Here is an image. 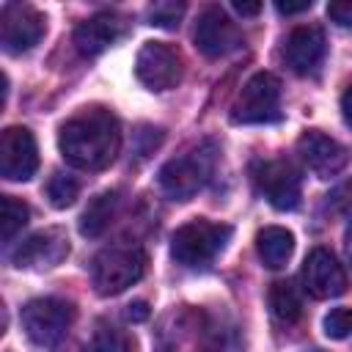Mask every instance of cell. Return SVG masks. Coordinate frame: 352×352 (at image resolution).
I'll return each instance as SVG.
<instances>
[{
  "label": "cell",
  "mask_w": 352,
  "mask_h": 352,
  "mask_svg": "<svg viewBox=\"0 0 352 352\" xmlns=\"http://www.w3.org/2000/svg\"><path fill=\"white\" fill-rule=\"evenodd\" d=\"M297 154L305 162V168L319 179H330V176L341 173L349 162V151L336 138H330L319 129H308L300 135Z\"/></svg>",
  "instance_id": "12"
},
{
  "label": "cell",
  "mask_w": 352,
  "mask_h": 352,
  "mask_svg": "<svg viewBox=\"0 0 352 352\" xmlns=\"http://www.w3.org/2000/svg\"><path fill=\"white\" fill-rule=\"evenodd\" d=\"M118 204H121L118 190H104V192L94 195L91 204L85 206V212L80 214V234L82 236H99L113 223Z\"/></svg>",
  "instance_id": "18"
},
{
  "label": "cell",
  "mask_w": 352,
  "mask_h": 352,
  "mask_svg": "<svg viewBox=\"0 0 352 352\" xmlns=\"http://www.w3.org/2000/svg\"><path fill=\"white\" fill-rule=\"evenodd\" d=\"M256 250L264 267L280 270L294 253V234L280 228V226H267L256 234Z\"/></svg>",
  "instance_id": "17"
},
{
  "label": "cell",
  "mask_w": 352,
  "mask_h": 352,
  "mask_svg": "<svg viewBox=\"0 0 352 352\" xmlns=\"http://www.w3.org/2000/svg\"><path fill=\"white\" fill-rule=\"evenodd\" d=\"M146 272V250L140 245H110L102 253H96L91 264V283L96 294L116 297L132 283H138Z\"/></svg>",
  "instance_id": "2"
},
{
  "label": "cell",
  "mask_w": 352,
  "mask_h": 352,
  "mask_svg": "<svg viewBox=\"0 0 352 352\" xmlns=\"http://www.w3.org/2000/svg\"><path fill=\"white\" fill-rule=\"evenodd\" d=\"M204 352H212V349H204Z\"/></svg>",
  "instance_id": "32"
},
{
  "label": "cell",
  "mask_w": 352,
  "mask_h": 352,
  "mask_svg": "<svg viewBox=\"0 0 352 352\" xmlns=\"http://www.w3.org/2000/svg\"><path fill=\"white\" fill-rule=\"evenodd\" d=\"M182 52L165 41H146L135 58V74L148 91H168L182 80Z\"/></svg>",
  "instance_id": "7"
},
{
  "label": "cell",
  "mask_w": 352,
  "mask_h": 352,
  "mask_svg": "<svg viewBox=\"0 0 352 352\" xmlns=\"http://www.w3.org/2000/svg\"><path fill=\"white\" fill-rule=\"evenodd\" d=\"M322 330L327 338L341 341L352 333V308H333L324 319H322Z\"/></svg>",
  "instance_id": "24"
},
{
  "label": "cell",
  "mask_w": 352,
  "mask_h": 352,
  "mask_svg": "<svg viewBox=\"0 0 352 352\" xmlns=\"http://www.w3.org/2000/svg\"><path fill=\"white\" fill-rule=\"evenodd\" d=\"M77 192H80V184H77V179L69 176V173H60V170H58V173H52L50 182H47V198H50V204H52L55 209L72 206L74 198H77Z\"/></svg>",
  "instance_id": "22"
},
{
  "label": "cell",
  "mask_w": 352,
  "mask_h": 352,
  "mask_svg": "<svg viewBox=\"0 0 352 352\" xmlns=\"http://www.w3.org/2000/svg\"><path fill=\"white\" fill-rule=\"evenodd\" d=\"M192 41H195L198 52H204L206 58H223L242 44V36H239V28L228 19V14L223 8L209 6L198 14Z\"/></svg>",
  "instance_id": "11"
},
{
  "label": "cell",
  "mask_w": 352,
  "mask_h": 352,
  "mask_svg": "<svg viewBox=\"0 0 352 352\" xmlns=\"http://www.w3.org/2000/svg\"><path fill=\"white\" fill-rule=\"evenodd\" d=\"M69 256V236L60 228H44L30 234L11 256L19 270H52Z\"/></svg>",
  "instance_id": "13"
},
{
  "label": "cell",
  "mask_w": 352,
  "mask_h": 352,
  "mask_svg": "<svg viewBox=\"0 0 352 352\" xmlns=\"http://www.w3.org/2000/svg\"><path fill=\"white\" fill-rule=\"evenodd\" d=\"M231 8H234L236 14H242V16H256V14L261 11V3H245V0H234V3H231Z\"/></svg>",
  "instance_id": "29"
},
{
  "label": "cell",
  "mask_w": 352,
  "mask_h": 352,
  "mask_svg": "<svg viewBox=\"0 0 352 352\" xmlns=\"http://www.w3.org/2000/svg\"><path fill=\"white\" fill-rule=\"evenodd\" d=\"M275 8L280 11V14H300V11H308L311 8V0H300V3H283V0H278L275 3Z\"/></svg>",
  "instance_id": "28"
},
{
  "label": "cell",
  "mask_w": 352,
  "mask_h": 352,
  "mask_svg": "<svg viewBox=\"0 0 352 352\" xmlns=\"http://www.w3.org/2000/svg\"><path fill=\"white\" fill-rule=\"evenodd\" d=\"M346 250H349V258H352V234H349V245H346Z\"/></svg>",
  "instance_id": "31"
},
{
  "label": "cell",
  "mask_w": 352,
  "mask_h": 352,
  "mask_svg": "<svg viewBox=\"0 0 352 352\" xmlns=\"http://www.w3.org/2000/svg\"><path fill=\"white\" fill-rule=\"evenodd\" d=\"M302 286L316 300H330L346 292V272L324 248H314L302 264Z\"/></svg>",
  "instance_id": "14"
},
{
  "label": "cell",
  "mask_w": 352,
  "mask_h": 352,
  "mask_svg": "<svg viewBox=\"0 0 352 352\" xmlns=\"http://www.w3.org/2000/svg\"><path fill=\"white\" fill-rule=\"evenodd\" d=\"M253 182L258 192L280 212L297 209L302 187H300V173L292 162L286 160H261L253 165Z\"/></svg>",
  "instance_id": "8"
},
{
  "label": "cell",
  "mask_w": 352,
  "mask_h": 352,
  "mask_svg": "<svg viewBox=\"0 0 352 352\" xmlns=\"http://www.w3.org/2000/svg\"><path fill=\"white\" fill-rule=\"evenodd\" d=\"M182 16H184V3L160 0V3L148 6V25H154V28H165V30H173V28H179Z\"/></svg>",
  "instance_id": "23"
},
{
  "label": "cell",
  "mask_w": 352,
  "mask_h": 352,
  "mask_svg": "<svg viewBox=\"0 0 352 352\" xmlns=\"http://www.w3.org/2000/svg\"><path fill=\"white\" fill-rule=\"evenodd\" d=\"M30 217V209L28 204H22L19 198L14 195H3V214H0V239L3 242H11L28 223Z\"/></svg>",
  "instance_id": "21"
},
{
  "label": "cell",
  "mask_w": 352,
  "mask_h": 352,
  "mask_svg": "<svg viewBox=\"0 0 352 352\" xmlns=\"http://www.w3.org/2000/svg\"><path fill=\"white\" fill-rule=\"evenodd\" d=\"M58 148L72 168L102 170L121 148L118 118L104 107H85L60 126Z\"/></svg>",
  "instance_id": "1"
},
{
  "label": "cell",
  "mask_w": 352,
  "mask_h": 352,
  "mask_svg": "<svg viewBox=\"0 0 352 352\" xmlns=\"http://www.w3.org/2000/svg\"><path fill=\"white\" fill-rule=\"evenodd\" d=\"M74 319V308L58 297H36L22 308V330L38 346H52L63 338Z\"/></svg>",
  "instance_id": "6"
},
{
  "label": "cell",
  "mask_w": 352,
  "mask_h": 352,
  "mask_svg": "<svg viewBox=\"0 0 352 352\" xmlns=\"http://www.w3.org/2000/svg\"><path fill=\"white\" fill-rule=\"evenodd\" d=\"M270 311L278 322L283 324H294L300 316H302V300H300V292L294 289V283L289 280H275L270 286Z\"/></svg>",
  "instance_id": "19"
},
{
  "label": "cell",
  "mask_w": 352,
  "mask_h": 352,
  "mask_svg": "<svg viewBox=\"0 0 352 352\" xmlns=\"http://www.w3.org/2000/svg\"><path fill=\"white\" fill-rule=\"evenodd\" d=\"M341 116H344V121H346V126L352 129V85L344 91V96H341Z\"/></svg>",
  "instance_id": "30"
},
{
  "label": "cell",
  "mask_w": 352,
  "mask_h": 352,
  "mask_svg": "<svg viewBox=\"0 0 352 352\" xmlns=\"http://www.w3.org/2000/svg\"><path fill=\"white\" fill-rule=\"evenodd\" d=\"M124 316H126L129 322H146V319H148V305H146L143 300H135V302L126 305Z\"/></svg>",
  "instance_id": "27"
},
{
  "label": "cell",
  "mask_w": 352,
  "mask_h": 352,
  "mask_svg": "<svg viewBox=\"0 0 352 352\" xmlns=\"http://www.w3.org/2000/svg\"><path fill=\"white\" fill-rule=\"evenodd\" d=\"M38 170L36 138L25 126H6L0 135V173L8 182H28Z\"/></svg>",
  "instance_id": "10"
},
{
  "label": "cell",
  "mask_w": 352,
  "mask_h": 352,
  "mask_svg": "<svg viewBox=\"0 0 352 352\" xmlns=\"http://www.w3.org/2000/svg\"><path fill=\"white\" fill-rule=\"evenodd\" d=\"M286 66L294 74H314L324 58V33L316 25H300L289 33L283 47Z\"/></svg>",
  "instance_id": "15"
},
{
  "label": "cell",
  "mask_w": 352,
  "mask_h": 352,
  "mask_svg": "<svg viewBox=\"0 0 352 352\" xmlns=\"http://www.w3.org/2000/svg\"><path fill=\"white\" fill-rule=\"evenodd\" d=\"M214 168V146L212 143H201L190 151H184L182 157L168 160L160 173V190L170 198V201H190L212 176Z\"/></svg>",
  "instance_id": "3"
},
{
  "label": "cell",
  "mask_w": 352,
  "mask_h": 352,
  "mask_svg": "<svg viewBox=\"0 0 352 352\" xmlns=\"http://www.w3.org/2000/svg\"><path fill=\"white\" fill-rule=\"evenodd\" d=\"M327 201H330V206H333L336 212H341L344 217H349V220H352V182L338 184V187L327 195Z\"/></svg>",
  "instance_id": "25"
},
{
  "label": "cell",
  "mask_w": 352,
  "mask_h": 352,
  "mask_svg": "<svg viewBox=\"0 0 352 352\" xmlns=\"http://www.w3.org/2000/svg\"><path fill=\"white\" fill-rule=\"evenodd\" d=\"M82 352H138L135 338L118 327H99Z\"/></svg>",
  "instance_id": "20"
},
{
  "label": "cell",
  "mask_w": 352,
  "mask_h": 352,
  "mask_svg": "<svg viewBox=\"0 0 352 352\" xmlns=\"http://www.w3.org/2000/svg\"><path fill=\"white\" fill-rule=\"evenodd\" d=\"M327 16L338 28H352V0H333V3H327Z\"/></svg>",
  "instance_id": "26"
},
{
  "label": "cell",
  "mask_w": 352,
  "mask_h": 352,
  "mask_svg": "<svg viewBox=\"0 0 352 352\" xmlns=\"http://www.w3.org/2000/svg\"><path fill=\"white\" fill-rule=\"evenodd\" d=\"M228 239H231V226L198 217L173 231L170 256L182 267H206L226 248Z\"/></svg>",
  "instance_id": "4"
},
{
  "label": "cell",
  "mask_w": 352,
  "mask_h": 352,
  "mask_svg": "<svg viewBox=\"0 0 352 352\" xmlns=\"http://www.w3.org/2000/svg\"><path fill=\"white\" fill-rule=\"evenodd\" d=\"M44 36V16L22 3H6L0 8V44L8 55L33 50Z\"/></svg>",
  "instance_id": "9"
},
{
  "label": "cell",
  "mask_w": 352,
  "mask_h": 352,
  "mask_svg": "<svg viewBox=\"0 0 352 352\" xmlns=\"http://www.w3.org/2000/svg\"><path fill=\"white\" fill-rule=\"evenodd\" d=\"M280 80L270 72H256L231 104L234 124H267L280 118Z\"/></svg>",
  "instance_id": "5"
},
{
  "label": "cell",
  "mask_w": 352,
  "mask_h": 352,
  "mask_svg": "<svg viewBox=\"0 0 352 352\" xmlns=\"http://www.w3.org/2000/svg\"><path fill=\"white\" fill-rule=\"evenodd\" d=\"M124 36V19L116 14H94L74 28V47L80 55L94 58Z\"/></svg>",
  "instance_id": "16"
}]
</instances>
